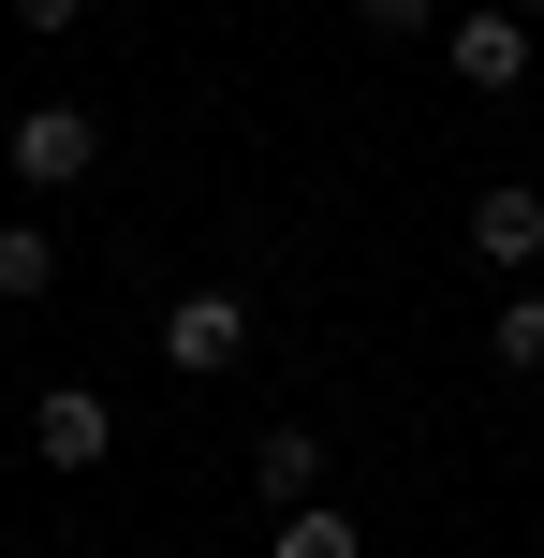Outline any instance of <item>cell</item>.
Masks as SVG:
<instances>
[{"label":"cell","instance_id":"1","mask_svg":"<svg viewBox=\"0 0 544 558\" xmlns=\"http://www.w3.org/2000/svg\"><path fill=\"white\" fill-rule=\"evenodd\" d=\"M0 162H15L29 206H59V192H88V177H104V118H88V104H29L15 133H0Z\"/></svg>","mask_w":544,"mask_h":558},{"label":"cell","instance_id":"2","mask_svg":"<svg viewBox=\"0 0 544 558\" xmlns=\"http://www.w3.org/2000/svg\"><path fill=\"white\" fill-rule=\"evenodd\" d=\"M162 367H177V383H221V367H251V294H235V279H192V294L162 308Z\"/></svg>","mask_w":544,"mask_h":558},{"label":"cell","instance_id":"3","mask_svg":"<svg viewBox=\"0 0 544 558\" xmlns=\"http://www.w3.org/2000/svg\"><path fill=\"white\" fill-rule=\"evenodd\" d=\"M442 59H457V88H530V15L516 0H471V15L442 29Z\"/></svg>","mask_w":544,"mask_h":558},{"label":"cell","instance_id":"4","mask_svg":"<svg viewBox=\"0 0 544 558\" xmlns=\"http://www.w3.org/2000/svg\"><path fill=\"white\" fill-rule=\"evenodd\" d=\"M29 456H45V471H104L118 456V412L88 383H45V412H29Z\"/></svg>","mask_w":544,"mask_h":558},{"label":"cell","instance_id":"5","mask_svg":"<svg viewBox=\"0 0 544 558\" xmlns=\"http://www.w3.org/2000/svg\"><path fill=\"white\" fill-rule=\"evenodd\" d=\"M471 251H486L500 279H530V265H544V192H530V177H500V192H471Z\"/></svg>","mask_w":544,"mask_h":558},{"label":"cell","instance_id":"6","mask_svg":"<svg viewBox=\"0 0 544 558\" xmlns=\"http://www.w3.org/2000/svg\"><path fill=\"white\" fill-rule=\"evenodd\" d=\"M251 500L265 514H310L324 500V426H265V441H251Z\"/></svg>","mask_w":544,"mask_h":558},{"label":"cell","instance_id":"7","mask_svg":"<svg viewBox=\"0 0 544 558\" xmlns=\"http://www.w3.org/2000/svg\"><path fill=\"white\" fill-rule=\"evenodd\" d=\"M486 367H500V383H544V279H516V294H500V324H486Z\"/></svg>","mask_w":544,"mask_h":558},{"label":"cell","instance_id":"8","mask_svg":"<svg viewBox=\"0 0 544 558\" xmlns=\"http://www.w3.org/2000/svg\"><path fill=\"white\" fill-rule=\"evenodd\" d=\"M59 294V221H0V308Z\"/></svg>","mask_w":544,"mask_h":558},{"label":"cell","instance_id":"9","mask_svg":"<svg viewBox=\"0 0 544 558\" xmlns=\"http://www.w3.org/2000/svg\"><path fill=\"white\" fill-rule=\"evenodd\" d=\"M280 558H368V530L339 500H310V514H280Z\"/></svg>","mask_w":544,"mask_h":558},{"label":"cell","instance_id":"10","mask_svg":"<svg viewBox=\"0 0 544 558\" xmlns=\"http://www.w3.org/2000/svg\"><path fill=\"white\" fill-rule=\"evenodd\" d=\"M353 15H368V45H427V29H442V0H353Z\"/></svg>","mask_w":544,"mask_h":558},{"label":"cell","instance_id":"11","mask_svg":"<svg viewBox=\"0 0 544 558\" xmlns=\"http://www.w3.org/2000/svg\"><path fill=\"white\" fill-rule=\"evenodd\" d=\"M0 15H15V29H29V45H59V29H74V15H88V0H0Z\"/></svg>","mask_w":544,"mask_h":558},{"label":"cell","instance_id":"12","mask_svg":"<svg viewBox=\"0 0 544 558\" xmlns=\"http://www.w3.org/2000/svg\"><path fill=\"white\" fill-rule=\"evenodd\" d=\"M516 15H544V0H516Z\"/></svg>","mask_w":544,"mask_h":558}]
</instances>
